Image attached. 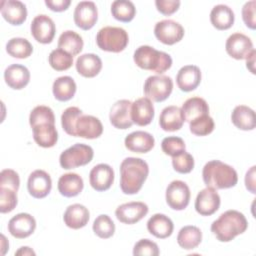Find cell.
Segmentation results:
<instances>
[{
  "mask_svg": "<svg viewBox=\"0 0 256 256\" xmlns=\"http://www.w3.org/2000/svg\"><path fill=\"white\" fill-rule=\"evenodd\" d=\"M89 218V210L84 205L78 203L68 206L63 215L64 223L71 229H80L85 227Z\"/></svg>",
  "mask_w": 256,
  "mask_h": 256,
  "instance_id": "obj_24",
  "label": "cell"
},
{
  "mask_svg": "<svg viewBox=\"0 0 256 256\" xmlns=\"http://www.w3.org/2000/svg\"><path fill=\"white\" fill-rule=\"evenodd\" d=\"M220 196L213 188L202 189L195 200V210L201 216H210L220 207Z\"/></svg>",
  "mask_w": 256,
  "mask_h": 256,
  "instance_id": "obj_16",
  "label": "cell"
},
{
  "mask_svg": "<svg viewBox=\"0 0 256 256\" xmlns=\"http://www.w3.org/2000/svg\"><path fill=\"white\" fill-rule=\"evenodd\" d=\"M214 127V120L209 116V114L203 115L189 123L191 133L196 136H206L213 132Z\"/></svg>",
  "mask_w": 256,
  "mask_h": 256,
  "instance_id": "obj_42",
  "label": "cell"
},
{
  "mask_svg": "<svg viewBox=\"0 0 256 256\" xmlns=\"http://www.w3.org/2000/svg\"><path fill=\"white\" fill-rule=\"evenodd\" d=\"M173 90V81L169 76L153 75L149 76L144 83V94L154 102L166 100Z\"/></svg>",
  "mask_w": 256,
  "mask_h": 256,
  "instance_id": "obj_8",
  "label": "cell"
},
{
  "mask_svg": "<svg viewBox=\"0 0 256 256\" xmlns=\"http://www.w3.org/2000/svg\"><path fill=\"white\" fill-rule=\"evenodd\" d=\"M111 13L118 21L130 22L136 14V8L129 0H116L111 4Z\"/></svg>",
  "mask_w": 256,
  "mask_h": 256,
  "instance_id": "obj_38",
  "label": "cell"
},
{
  "mask_svg": "<svg viewBox=\"0 0 256 256\" xmlns=\"http://www.w3.org/2000/svg\"><path fill=\"white\" fill-rule=\"evenodd\" d=\"M84 183L77 173H66L58 180V191L65 197H75L83 190Z\"/></svg>",
  "mask_w": 256,
  "mask_h": 256,
  "instance_id": "obj_31",
  "label": "cell"
},
{
  "mask_svg": "<svg viewBox=\"0 0 256 256\" xmlns=\"http://www.w3.org/2000/svg\"><path fill=\"white\" fill-rule=\"evenodd\" d=\"M93 156L94 151L91 146L82 143H76L60 154L59 162L62 168L68 170L90 163L93 159Z\"/></svg>",
  "mask_w": 256,
  "mask_h": 256,
  "instance_id": "obj_7",
  "label": "cell"
},
{
  "mask_svg": "<svg viewBox=\"0 0 256 256\" xmlns=\"http://www.w3.org/2000/svg\"><path fill=\"white\" fill-rule=\"evenodd\" d=\"M255 6L256 1L251 0L244 4L242 8V18L245 23V25L254 30L256 28V16H255Z\"/></svg>",
  "mask_w": 256,
  "mask_h": 256,
  "instance_id": "obj_48",
  "label": "cell"
},
{
  "mask_svg": "<svg viewBox=\"0 0 256 256\" xmlns=\"http://www.w3.org/2000/svg\"><path fill=\"white\" fill-rule=\"evenodd\" d=\"M35 228L36 221L28 213H19L13 216L8 222L9 233L17 239L29 237L35 231Z\"/></svg>",
  "mask_w": 256,
  "mask_h": 256,
  "instance_id": "obj_17",
  "label": "cell"
},
{
  "mask_svg": "<svg viewBox=\"0 0 256 256\" xmlns=\"http://www.w3.org/2000/svg\"><path fill=\"white\" fill-rule=\"evenodd\" d=\"M20 186V178L16 171L12 169H4L0 173V187H6L18 191Z\"/></svg>",
  "mask_w": 256,
  "mask_h": 256,
  "instance_id": "obj_47",
  "label": "cell"
},
{
  "mask_svg": "<svg viewBox=\"0 0 256 256\" xmlns=\"http://www.w3.org/2000/svg\"><path fill=\"white\" fill-rule=\"evenodd\" d=\"M133 59L135 64L141 69L153 71L159 75L172 66V58L169 54L148 45L138 47L134 52Z\"/></svg>",
  "mask_w": 256,
  "mask_h": 256,
  "instance_id": "obj_5",
  "label": "cell"
},
{
  "mask_svg": "<svg viewBox=\"0 0 256 256\" xmlns=\"http://www.w3.org/2000/svg\"><path fill=\"white\" fill-rule=\"evenodd\" d=\"M160 253L158 245L149 240V239H141L139 240L133 248L134 256H158Z\"/></svg>",
  "mask_w": 256,
  "mask_h": 256,
  "instance_id": "obj_46",
  "label": "cell"
},
{
  "mask_svg": "<svg viewBox=\"0 0 256 256\" xmlns=\"http://www.w3.org/2000/svg\"><path fill=\"white\" fill-rule=\"evenodd\" d=\"M226 52L236 60L246 59L252 52L253 43L251 39L243 33H234L230 35L225 44Z\"/></svg>",
  "mask_w": 256,
  "mask_h": 256,
  "instance_id": "obj_12",
  "label": "cell"
},
{
  "mask_svg": "<svg viewBox=\"0 0 256 256\" xmlns=\"http://www.w3.org/2000/svg\"><path fill=\"white\" fill-rule=\"evenodd\" d=\"M231 120L238 129L244 131L253 130L256 126L254 110L245 105H238L233 109Z\"/></svg>",
  "mask_w": 256,
  "mask_h": 256,
  "instance_id": "obj_30",
  "label": "cell"
},
{
  "mask_svg": "<svg viewBox=\"0 0 256 256\" xmlns=\"http://www.w3.org/2000/svg\"><path fill=\"white\" fill-rule=\"evenodd\" d=\"M18 203L17 199V191L0 187V212L1 213H9L16 207Z\"/></svg>",
  "mask_w": 256,
  "mask_h": 256,
  "instance_id": "obj_45",
  "label": "cell"
},
{
  "mask_svg": "<svg viewBox=\"0 0 256 256\" xmlns=\"http://www.w3.org/2000/svg\"><path fill=\"white\" fill-rule=\"evenodd\" d=\"M4 79L6 84L15 90H20L27 86L30 81L29 70L20 64H12L4 71Z\"/></svg>",
  "mask_w": 256,
  "mask_h": 256,
  "instance_id": "obj_25",
  "label": "cell"
},
{
  "mask_svg": "<svg viewBox=\"0 0 256 256\" xmlns=\"http://www.w3.org/2000/svg\"><path fill=\"white\" fill-rule=\"evenodd\" d=\"M89 182L92 188L98 192L108 190L114 182V171L105 163L94 166L89 174Z\"/></svg>",
  "mask_w": 256,
  "mask_h": 256,
  "instance_id": "obj_18",
  "label": "cell"
},
{
  "mask_svg": "<svg viewBox=\"0 0 256 256\" xmlns=\"http://www.w3.org/2000/svg\"><path fill=\"white\" fill-rule=\"evenodd\" d=\"M190 189L181 180L172 181L166 188V202L173 210H184L190 201Z\"/></svg>",
  "mask_w": 256,
  "mask_h": 256,
  "instance_id": "obj_9",
  "label": "cell"
},
{
  "mask_svg": "<svg viewBox=\"0 0 256 256\" xmlns=\"http://www.w3.org/2000/svg\"><path fill=\"white\" fill-rule=\"evenodd\" d=\"M172 165L176 172L187 174L190 173L194 168V158L190 153L183 151L180 154L172 157Z\"/></svg>",
  "mask_w": 256,
  "mask_h": 256,
  "instance_id": "obj_43",
  "label": "cell"
},
{
  "mask_svg": "<svg viewBox=\"0 0 256 256\" xmlns=\"http://www.w3.org/2000/svg\"><path fill=\"white\" fill-rule=\"evenodd\" d=\"M34 141L43 148L53 147L58 140V132L55 124L44 123L36 125L32 128Z\"/></svg>",
  "mask_w": 256,
  "mask_h": 256,
  "instance_id": "obj_29",
  "label": "cell"
},
{
  "mask_svg": "<svg viewBox=\"0 0 256 256\" xmlns=\"http://www.w3.org/2000/svg\"><path fill=\"white\" fill-rule=\"evenodd\" d=\"M154 114L153 103L147 97L139 98L131 105V118L133 123L138 126L150 124L154 118Z\"/></svg>",
  "mask_w": 256,
  "mask_h": 256,
  "instance_id": "obj_20",
  "label": "cell"
},
{
  "mask_svg": "<svg viewBox=\"0 0 256 256\" xmlns=\"http://www.w3.org/2000/svg\"><path fill=\"white\" fill-rule=\"evenodd\" d=\"M82 37L72 30L64 31L58 39V48L66 51L72 56L78 55L83 49Z\"/></svg>",
  "mask_w": 256,
  "mask_h": 256,
  "instance_id": "obj_36",
  "label": "cell"
},
{
  "mask_svg": "<svg viewBox=\"0 0 256 256\" xmlns=\"http://www.w3.org/2000/svg\"><path fill=\"white\" fill-rule=\"evenodd\" d=\"M50 66L56 71H64L69 69L73 64V56L62 49H54L48 57Z\"/></svg>",
  "mask_w": 256,
  "mask_h": 256,
  "instance_id": "obj_39",
  "label": "cell"
},
{
  "mask_svg": "<svg viewBox=\"0 0 256 256\" xmlns=\"http://www.w3.org/2000/svg\"><path fill=\"white\" fill-rule=\"evenodd\" d=\"M92 229L98 237L108 239L112 237L115 232V224L108 215L101 214L94 220Z\"/></svg>",
  "mask_w": 256,
  "mask_h": 256,
  "instance_id": "obj_40",
  "label": "cell"
},
{
  "mask_svg": "<svg viewBox=\"0 0 256 256\" xmlns=\"http://www.w3.org/2000/svg\"><path fill=\"white\" fill-rule=\"evenodd\" d=\"M161 148L166 155L174 157L180 154L181 152L185 151L186 145L182 138L176 136H169L162 140Z\"/></svg>",
  "mask_w": 256,
  "mask_h": 256,
  "instance_id": "obj_44",
  "label": "cell"
},
{
  "mask_svg": "<svg viewBox=\"0 0 256 256\" xmlns=\"http://www.w3.org/2000/svg\"><path fill=\"white\" fill-rule=\"evenodd\" d=\"M1 14L9 24L21 25L27 18V9L21 1L4 0L1 2Z\"/></svg>",
  "mask_w": 256,
  "mask_h": 256,
  "instance_id": "obj_21",
  "label": "cell"
},
{
  "mask_svg": "<svg viewBox=\"0 0 256 256\" xmlns=\"http://www.w3.org/2000/svg\"><path fill=\"white\" fill-rule=\"evenodd\" d=\"M73 17L77 27L82 30L91 29L98 19V10L95 3L92 1L79 2L75 7Z\"/></svg>",
  "mask_w": 256,
  "mask_h": 256,
  "instance_id": "obj_14",
  "label": "cell"
},
{
  "mask_svg": "<svg viewBox=\"0 0 256 256\" xmlns=\"http://www.w3.org/2000/svg\"><path fill=\"white\" fill-rule=\"evenodd\" d=\"M181 110L184 121L188 123L203 115L209 114V106L207 102L200 97H191L187 99L183 103Z\"/></svg>",
  "mask_w": 256,
  "mask_h": 256,
  "instance_id": "obj_33",
  "label": "cell"
},
{
  "mask_svg": "<svg viewBox=\"0 0 256 256\" xmlns=\"http://www.w3.org/2000/svg\"><path fill=\"white\" fill-rule=\"evenodd\" d=\"M15 255H35V252L31 248L24 246V247H21L18 251H16Z\"/></svg>",
  "mask_w": 256,
  "mask_h": 256,
  "instance_id": "obj_53",
  "label": "cell"
},
{
  "mask_svg": "<svg viewBox=\"0 0 256 256\" xmlns=\"http://www.w3.org/2000/svg\"><path fill=\"white\" fill-rule=\"evenodd\" d=\"M31 35L42 44L51 43L56 32L54 21L45 14L37 15L31 22Z\"/></svg>",
  "mask_w": 256,
  "mask_h": 256,
  "instance_id": "obj_11",
  "label": "cell"
},
{
  "mask_svg": "<svg viewBox=\"0 0 256 256\" xmlns=\"http://www.w3.org/2000/svg\"><path fill=\"white\" fill-rule=\"evenodd\" d=\"M248 222L243 213L227 210L211 224V231L220 242L232 241L247 230Z\"/></svg>",
  "mask_w": 256,
  "mask_h": 256,
  "instance_id": "obj_3",
  "label": "cell"
},
{
  "mask_svg": "<svg viewBox=\"0 0 256 256\" xmlns=\"http://www.w3.org/2000/svg\"><path fill=\"white\" fill-rule=\"evenodd\" d=\"M46 6L55 12H62L68 9L71 4L70 0H45Z\"/></svg>",
  "mask_w": 256,
  "mask_h": 256,
  "instance_id": "obj_50",
  "label": "cell"
},
{
  "mask_svg": "<svg viewBox=\"0 0 256 256\" xmlns=\"http://www.w3.org/2000/svg\"><path fill=\"white\" fill-rule=\"evenodd\" d=\"M255 166H252L246 173L245 176V185L246 188L252 193L255 194Z\"/></svg>",
  "mask_w": 256,
  "mask_h": 256,
  "instance_id": "obj_51",
  "label": "cell"
},
{
  "mask_svg": "<svg viewBox=\"0 0 256 256\" xmlns=\"http://www.w3.org/2000/svg\"><path fill=\"white\" fill-rule=\"evenodd\" d=\"M155 5L157 10L163 15H171L175 13L180 6L179 0H156Z\"/></svg>",
  "mask_w": 256,
  "mask_h": 256,
  "instance_id": "obj_49",
  "label": "cell"
},
{
  "mask_svg": "<svg viewBox=\"0 0 256 256\" xmlns=\"http://www.w3.org/2000/svg\"><path fill=\"white\" fill-rule=\"evenodd\" d=\"M202 241L201 230L193 225H187L180 229L177 235L178 245L185 250L195 249Z\"/></svg>",
  "mask_w": 256,
  "mask_h": 256,
  "instance_id": "obj_35",
  "label": "cell"
},
{
  "mask_svg": "<svg viewBox=\"0 0 256 256\" xmlns=\"http://www.w3.org/2000/svg\"><path fill=\"white\" fill-rule=\"evenodd\" d=\"M202 178L207 187L215 190L234 187L238 182L236 170L219 160H211L204 165Z\"/></svg>",
  "mask_w": 256,
  "mask_h": 256,
  "instance_id": "obj_4",
  "label": "cell"
},
{
  "mask_svg": "<svg viewBox=\"0 0 256 256\" xmlns=\"http://www.w3.org/2000/svg\"><path fill=\"white\" fill-rule=\"evenodd\" d=\"M27 188L29 194L37 199L46 197L52 188V180L50 175L44 170L33 171L28 178Z\"/></svg>",
  "mask_w": 256,
  "mask_h": 256,
  "instance_id": "obj_15",
  "label": "cell"
},
{
  "mask_svg": "<svg viewBox=\"0 0 256 256\" xmlns=\"http://www.w3.org/2000/svg\"><path fill=\"white\" fill-rule=\"evenodd\" d=\"M6 51L10 56L14 58L24 59V58H28L32 54L33 47L27 39L21 38V37H15V38H11L7 42Z\"/></svg>",
  "mask_w": 256,
  "mask_h": 256,
  "instance_id": "obj_37",
  "label": "cell"
},
{
  "mask_svg": "<svg viewBox=\"0 0 256 256\" xmlns=\"http://www.w3.org/2000/svg\"><path fill=\"white\" fill-rule=\"evenodd\" d=\"M76 83L70 76L58 77L52 86V91L55 99L61 102L68 101L73 98L76 93Z\"/></svg>",
  "mask_w": 256,
  "mask_h": 256,
  "instance_id": "obj_34",
  "label": "cell"
},
{
  "mask_svg": "<svg viewBox=\"0 0 256 256\" xmlns=\"http://www.w3.org/2000/svg\"><path fill=\"white\" fill-rule=\"evenodd\" d=\"M184 123V117L181 108L177 106L165 107L159 117L160 127L167 132H174L180 130Z\"/></svg>",
  "mask_w": 256,
  "mask_h": 256,
  "instance_id": "obj_26",
  "label": "cell"
},
{
  "mask_svg": "<svg viewBox=\"0 0 256 256\" xmlns=\"http://www.w3.org/2000/svg\"><path fill=\"white\" fill-rule=\"evenodd\" d=\"M132 102L127 99L118 100L113 104L110 110L109 119L111 124L117 129H128L132 126L131 118Z\"/></svg>",
  "mask_w": 256,
  "mask_h": 256,
  "instance_id": "obj_19",
  "label": "cell"
},
{
  "mask_svg": "<svg viewBox=\"0 0 256 256\" xmlns=\"http://www.w3.org/2000/svg\"><path fill=\"white\" fill-rule=\"evenodd\" d=\"M149 174L148 164L141 158L128 157L120 164V188L124 194L140 191Z\"/></svg>",
  "mask_w": 256,
  "mask_h": 256,
  "instance_id": "obj_2",
  "label": "cell"
},
{
  "mask_svg": "<svg viewBox=\"0 0 256 256\" xmlns=\"http://www.w3.org/2000/svg\"><path fill=\"white\" fill-rule=\"evenodd\" d=\"M77 72L86 78H93L102 69V61L99 56L93 53H86L79 56L76 60Z\"/></svg>",
  "mask_w": 256,
  "mask_h": 256,
  "instance_id": "obj_28",
  "label": "cell"
},
{
  "mask_svg": "<svg viewBox=\"0 0 256 256\" xmlns=\"http://www.w3.org/2000/svg\"><path fill=\"white\" fill-rule=\"evenodd\" d=\"M44 123H51L55 124V116L53 113V110L44 105L36 106L29 115V124L31 128H33L36 125L44 124Z\"/></svg>",
  "mask_w": 256,
  "mask_h": 256,
  "instance_id": "obj_41",
  "label": "cell"
},
{
  "mask_svg": "<svg viewBox=\"0 0 256 256\" xmlns=\"http://www.w3.org/2000/svg\"><path fill=\"white\" fill-rule=\"evenodd\" d=\"M61 125L68 135L85 139H95L103 133V125L97 117L85 115L80 108L75 106L63 111Z\"/></svg>",
  "mask_w": 256,
  "mask_h": 256,
  "instance_id": "obj_1",
  "label": "cell"
},
{
  "mask_svg": "<svg viewBox=\"0 0 256 256\" xmlns=\"http://www.w3.org/2000/svg\"><path fill=\"white\" fill-rule=\"evenodd\" d=\"M148 211L149 208L144 202L134 201L118 206L115 215L116 218L124 224H135L144 218Z\"/></svg>",
  "mask_w": 256,
  "mask_h": 256,
  "instance_id": "obj_13",
  "label": "cell"
},
{
  "mask_svg": "<svg viewBox=\"0 0 256 256\" xmlns=\"http://www.w3.org/2000/svg\"><path fill=\"white\" fill-rule=\"evenodd\" d=\"M147 229L150 234L159 239H165L173 233L174 224L172 220L164 214H154L147 221Z\"/></svg>",
  "mask_w": 256,
  "mask_h": 256,
  "instance_id": "obj_27",
  "label": "cell"
},
{
  "mask_svg": "<svg viewBox=\"0 0 256 256\" xmlns=\"http://www.w3.org/2000/svg\"><path fill=\"white\" fill-rule=\"evenodd\" d=\"M129 37L125 29L121 27L106 26L101 28L96 35L98 47L107 52L119 53L128 45Z\"/></svg>",
  "mask_w": 256,
  "mask_h": 256,
  "instance_id": "obj_6",
  "label": "cell"
},
{
  "mask_svg": "<svg viewBox=\"0 0 256 256\" xmlns=\"http://www.w3.org/2000/svg\"><path fill=\"white\" fill-rule=\"evenodd\" d=\"M155 37L166 45H173L180 40H182L184 36V28L178 22L165 19L156 23L154 27Z\"/></svg>",
  "mask_w": 256,
  "mask_h": 256,
  "instance_id": "obj_10",
  "label": "cell"
},
{
  "mask_svg": "<svg viewBox=\"0 0 256 256\" xmlns=\"http://www.w3.org/2000/svg\"><path fill=\"white\" fill-rule=\"evenodd\" d=\"M255 55H256V51H255V49H253L252 52L249 54V56L246 58V67H247V69L250 70V72L252 74H255V69H254Z\"/></svg>",
  "mask_w": 256,
  "mask_h": 256,
  "instance_id": "obj_52",
  "label": "cell"
},
{
  "mask_svg": "<svg viewBox=\"0 0 256 256\" xmlns=\"http://www.w3.org/2000/svg\"><path fill=\"white\" fill-rule=\"evenodd\" d=\"M201 82V71L195 65L183 66L177 73L176 83L181 91L190 92L195 90Z\"/></svg>",
  "mask_w": 256,
  "mask_h": 256,
  "instance_id": "obj_22",
  "label": "cell"
},
{
  "mask_svg": "<svg viewBox=\"0 0 256 256\" xmlns=\"http://www.w3.org/2000/svg\"><path fill=\"white\" fill-rule=\"evenodd\" d=\"M235 20L234 12L232 9L224 4L214 6L210 12L211 24L218 30L229 29Z\"/></svg>",
  "mask_w": 256,
  "mask_h": 256,
  "instance_id": "obj_32",
  "label": "cell"
},
{
  "mask_svg": "<svg viewBox=\"0 0 256 256\" xmlns=\"http://www.w3.org/2000/svg\"><path fill=\"white\" fill-rule=\"evenodd\" d=\"M125 147L135 153H147L155 144L154 137L145 131H135L128 134L124 140Z\"/></svg>",
  "mask_w": 256,
  "mask_h": 256,
  "instance_id": "obj_23",
  "label": "cell"
}]
</instances>
